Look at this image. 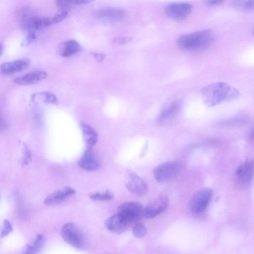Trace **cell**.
<instances>
[{
	"label": "cell",
	"instance_id": "1",
	"mask_svg": "<svg viewBox=\"0 0 254 254\" xmlns=\"http://www.w3.org/2000/svg\"><path fill=\"white\" fill-rule=\"evenodd\" d=\"M204 104L211 107L221 103L231 101L240 95L238 89L224 82H216L204 86L201 91Z\"/></svg>",
	"mask_w": 254,
	"mask_h": 254
},
{
	"label": "cell",
	"instance_id": "2",
	"mask_svg": "<svg viewBox=\"0 0 254 254\" xmlns=\"http://www.w3.org/2000/svg\"><path fill=\"white\" fill-rule=\"evenodd\" d=\"M213 39L212 31L206 29L182 35L178 39L177 43L182 50L195 52L207 48Z\"/></svg>",
	"mask_w": 254,
	"mask_h": 254
},
{
	"label": "cell",
	"instance_id": "3",
	"mask_svg": "<svg viewBox=\"0 0 254 254\" xmlns=\"http://www.w3.org/2000/svg\"><path fill=\"white\" fill-rule=\"evenodd\" d=\"M181 170L182 164L179 161H170L156 167L153 174L157 182L166 183L175 179L180 173Z\"/></svg>",
	"mask_w": 254,
	"mask_h": 254
},
{
	"label": "cell",
	"instance_id": "4",
	"mask_svg": "<svg viewBox=\"0 0 254 254\" xmlns=\"http://www.w3.org/2000/svg\"><path fill=\"white\" fill-rule=\"evenodd\" d=\"M63 239L68 244L77 249L85 246V238L80 228L75 224L68 222L64 224L61 230Z\"/></svg>",
	"mask_w": 254,
	"mask_h": 254
},
{
	"label": "cell",
	"instance_id": "5",
	"mask_svg": "<svg viewBox=\"0 0 254 254\" xmlns=\"http://www.w3.org/2000/svg\"><path fill=\"white\" fill-rule=\"evenodd\" d=\"M212 195V190L209 188L204 187L197 190L191 197L189 208L194 214L203 212L208 206Z\"/></svg>",
	"mask_w": 254,
	"mask_h": 254
},
{
	"label": "cell",
	"instance_id": "6",
	"mask_svg": "<svg viewBox=\"0 0 254 254\" xmlns=\"http://www.w3.org/2000/svg\"><path fill=\"white\" fill-rule=\"evenodd\" d=\"M20 22L23 28L29 32H34L52 24L51 18L36 16L29 13L22 15Z\"/></svg>",
	"mask_w": 254,
	"mask_h": 254
},
{
	"label": "cell",
	"instance_id": "7",
	"mask_svg": "<svg viewBox=\"0 0 254 254\" xmlns=\"http://www.w3.org/2000/svg\"><path fill=\"white\" fill-rule=\"evenodd\" d=\"M143 210L144 207L139 202L128 201L120 205L118 213L124 216L133 224L143 217Z\"/></svg>",
	"mask_w": 254,
	"mask_h": 254
},
{
	"label": "cell",
	"instance_id": "8",
	"mask_svg": "<svg viewBox=\"0 0 254 254\" xmlns=\"http://www.w3.org/2000/svg\"><path fill=\"white\" fill-rule=\"evenodd\" d=\"M126 187L128 191L136 196L144 195L147 192V186L144 180L135 173L129 171Z\"/></svg>",
	"mask_w": 254,
	"mask_h": 254
},
{
	"label": "cell",
	"instance_id": "9",
	"mask_svg": "<svg viewBox=\"0 0 254 254\" xmlns=\"http://www.w3.org/2000/svg\"><path fill=\"white\" fill-rule=\"evenodd\" d=\"M192 9V5L189 2H175L168 4L164 9L165 13L169 17L175 19L187 18Z\"/></svg>",
	"mask_w": 254,
	"mask_h": 254
},
{
	"label": "cell",
	"instance_id": "10",
	"mask_svg": "<svg viewBox=\"0 0 254 254\" xmlns=\"http://www.w3.org/2000/svg\"><path fill=\"white\" fill-rule=\"evenodd\" d=\"M182 103L179 100H175L164 107L160 112L156 120L159 126L170 124L177 116L181 111Z\"/></svg>",
	"mask_w": 254,
	"mask_h": 254
},
{
	"label": "cell",
	"instance_id": "11",
	"mask_svg": "<svg viewBox=\"0 0 254 254\" xmlns=\"http://www.w3.org/2000/svg\"><path fill=\"white\" fill-rule=\"evenodd\" d=\"M132 223L124 216L117 213L109 217L105 222V226L110 232L121 234L126 231Z\"/></svg>",
	"mask_w": 254,
	"mask_h": 254
},
{
	"label": "cell",
	"instance_id": "12",
	"mask_svg": "<svg viewBox=\"0 0 254 254\" xmlns=\"http://www.w3.org/2000/svg\"><path fill=\"white\" fill-rule=\"evenodd\" d=\"M168 205L169 199L167 196H159L144 208L143 216L146 218H153L165 210Z\"/></svg>",
	"mask_w": 254,
	"mask_h": 254
},
{
	"label": "cell",
	"instance_id": "13",
	"mask_svg": "<svg viewBox=\"0 0 254 254\" xmlns=\"http://www.w3.org/2000/svg\"><path fill=\"white\" fill-rule=\"evenodd\" d=\"M238 181L242 184L250 183L254 175V161L248 160L240 165L235 171Z\"/></svg>",
	"mask_w": 254,
	"mask_h": 254
},
{
	"label": "cell",
	"instance_id": "14",
	"mask_svg": "<svg viewBox=\"0 0 254 254\" xmlns=\"http://www.w3.org/2000/svg\"><path fill=\"white\" fill-rule=\"evenodd\" d=\"M28 59H21L2 63L0 71L4 75H10L25 69L30 64Z\"/></svg>",
	"mask_w": 254,
	"mask_h": 254
},
{
	"label": "cell",
	"instance_id": "15",
	"mask_svg": "<svg viewBox=\"0 0 254 254\" xmlns=\"http://www.w3.org/2000/svg\"><path fill=\"white\" fill-rule=\"evenodd\" d=\"M78 166L84 170L94 171L100 167V163L92 149H86L78 160Z\"/></svg>",
	"mask_w": 254,
	"mask_h": 254
},
{
	"label": "cell",
	"instance_id": "16",
	"mask_svg": "<svg viewBox=\"0 0 254 254\" xmlns=\"http://www.w3.org/2000/svg\"><path fill=\"white\" fill-rule=\"evenodd\" d=\"M47 76L48 74L46 71L36 70L15 77L14 79V82L19 85H29L44 79Z\"/></svg>",
	"mask_w": 254,
	"mask_h": 254
},
{
	"label": "cell",
	"instance_id": "17",
	"mask_svg": "<svg viewBox=\"0 0 254 254\" xmlns=\"http://www.w3.org/2000/svg\"><path fill=\"white\" fill-rule=\"evenodd\" d=\"M75 193V190L73 188L66 187L57 190L48 195L44 200V203L47 205H56L74 195Z\"/></svg>",
	"mask_w": 254,
	"mask_h": 254
},
{
	"label": "cell",
	"instance_id": "18",
	"mask_svg": "<svg viewBox=\"0 0 254 254\" xmlns=\"http://www.w3.org/2000/svg\"><path fill=\"white\" fill-rule=\"evenodd\" d=\"M125 15V11L116 7H108L98 10L96 16L99 19L109 21L116 22L121 20Z\"/></svg>",
	"mask_w": 254,
	"mask_h": 254
},
{
	"label": "cell",
	"instance_id": "19",
	"mask_svg": "<svg viewBox=\"0 0 254 254\" xmlns=\"http://www.w3.org/2000/svg\"><path fill=\"white\" fill-rule=\"evenodd\" d=\"M80 127L85 142L86 149H92L97 142V133L91 126L85 122H80Z\"/></svg>",
	"mask_w": 254,
	"mask_h": 254
},
{
	"label": "cell",
	"instance_id": "20",
	"mask_svg": "<svg viewBox=\"0 0 254 254\" xmlns=\"http://www.w3.org/2000/svg\"><path fill=\"white\" fill-rule=\"evenodd\" d=\"M81 49L80 44L75 40H70L60 45V55L63 57H68L78 53Z\"/></svg>",
	"mask_w": 254,
	"mask_h": 254
},
{
	"label": "cell",
	"instance_id": "21",
	"mask_svg": "<svg viewBox=\"0 0 254 254\" xmlns=\"http://www.w3.org/2000/svg\"><path fill=\"white\" fill-rule=\"evenodd\" d=\"M248 122V117L244 116H239L220 121L217 124V126L221 127L239 126L245 125Z\"/></svg>",
	"mask_w": 254,
	"mask_h": 254
},
{
	"label": "cell",
	"instance_id": "22",
	"mask_svg": "<svg viewBox=\"0 0 254 254\" xmlns=\"http://www.w3.org/2000/svg\"><path fill=\"white\" fill-rule=\"evenodd\" d=\"M89 197L93 200H110L114 198V194L109 190L103 192H95L90 194Z\"/></svg>",
	"mask_w": 254,
	"mask_h": 254
},
{
	"label": "cell",
	"instance_id": "23",
	"mask_svg": "<svg viewBox=\"0 0 254 254\" xmlns=\"http://www.w3.org/2000/svg\"><path fill=\"white\" fill-rule=\"evenodd\" d=\"M147 229L145 225L140 222H136L132 228L133 235L137 238H142L146 234Z\"/></svg>",
	"mask_w": 254,
	"mask_h": 254
},
{
	"label": "cell",
	"instance_id": "24",
	"mask_svg": "<svg viewBox=\"0 0 254 254\" xmlns=\"http://www.w3.org/2000/svg\"><path fill=\"white\" fill-rule=\"evenodd\" d=\"M37 97L41 98L45 102L56 104L58 103V99L56 96L53 93L49 92H42L35 94Z\"/></svg>",
	"mask_w": 254,
	"mask_h": 254
},
{
	"label": "cell",
	"instance_id": "25",
	"mask_svg": "<svg viewBox=\"0 0 254 254\" xmlns=\"http://www.w3.org/2000/svg\"><path fill=\"white\" fill-rule=\"evenodd\" d=\"M233 5L235 7L239 9L244 10H253L254 8V1H236L234 2Z\"/></svg>",
	"mask_w": 254,
	"mask_h": 254
},
{
	"label": "cell",
	"instance_id": "26",
	"mask_svg": "<svg viewBox=\"0 0 254 254\" xmlns=\"http://www.w3.org/2000/svg\"><path fill=\"white\" fill-rule=\"evenodd\" d=\"M44 243V236L42 234H39L36 237L32 246L37 253H38L43 247Z\"/></svg>",
	"mask_w": 254,
	"mask_h": 254
},
{
	"label": "cell",
	"instance_id": "27",
	"mask_svg": "<svg viewBox=\"0 0 254 254\" xmlns=\"http://www.w3.org/2000/svg\"><path fill=\"white\" fill-rule=\"evenodd\" d=\"M57 6L62 10H67V9L73 5L72 0H61L56 1Z\"/></svg>",
	"mask_w": 254,
	"mask_h": 254
},
{
	"label": "cell",
	"instance_id": "28",
	"mask_svg": "<svg viewBox=\"0 0 254 254\" xmlns=\"http://www.w3.org/2000/svg\"><path fill=\"white\" fill-rule=\"evenodd\" d=\"M67 10H62L60 13L51 18L52 24L61 22L67 16Z\"/></svg>",
	"mask_w": 254,
	"mask_h": 254
},
{
	"label": "cell",
	"instance_id": "29",
	"mask_svg": "<svg viewBox=\"0 0 254 254\" xmlns=\"http://www.w3.org/2000/svg\"><path fill=\"white\" fill-rule=\"evenodd\" d=\"M31 153L26 145H24L22 165H26L31 160Z\"/></svg>",
	"mask_w": 254,
	"mask_h": 254
},
{
	"label": "cell",
	"instance_id": "30",
	"mask_svg": "<svg viewBox=\"0 0 254 254\" xmlns=\"http://www.w3.org/2000/svg\"><path fill=\"white\" fill-rule=\"evenodd\" d=\"M12 230V227L11 224L7 220H4L3 221V227L1 233V237H4L8 235Z\"/></svg>",
	"mask_w": 254,
	"mask_h": 254
},
{
	"label": "cell",
	"instance_id": "31",
	"mask_svg": "<svg viewBox=\"0 0 254 254\" xmlns=\"http://www.w3.org/2000/svg\"><path fill=\"white\" fill-rule=\"evenodd\" d=\"M131 38L129 37H117L113 39L112 42L116 45H122L129 42Z\"/></svg>",
	"mask_w": 254,
	"mask_h": 254
},
{
	"label": "cell",
	"instance_id": "32",
	"mask_svg": "<svg viewBox=\"0 0 254 254\" xmlns=\"http://www.w3.org/2000/svg\"><path fill=\"white\" fill-rule=\"evenodd\" d=\"M7 127V123L5 121L0 108V132L3 131Z\"/></svg>",
	"mask_w": 254,
	"mask_h": 254
},
{
	"label": "cell",
	"instance_id": "33",
	"mask_svg": "<svg viewBox=\"0 0 254 254\" xmlns=\"http://www.w3.org/2000/svg\"><path fill=\"white\" fill-rule=\"evenodd\" d=\"M36 38V35L34 32H29L28 35L27 36L25 40V44L28 45L31 42L34 41Z\"/></svg>",
	"mask_w": 254,
	"mask_h": 254
},
{
	"label": "cell",
	"instance_id": "34",
	"mask_svg": "<svg viewBox=\"0 0 254 254\" xmlns=\"http://www.w3.org/2000/svg\"><path fill=\"white\" fill-rule=\"evenodd\" d=\"M92 55L97 62H102L105 57V54L102 53H92Z\"/></svg>",
	"mask_w": 254,
	"mask_h": 254
},
{
	"label": "cell",
	"instance_id": "35",
	"mask_svg": "<svg viewBox=\"0 0 254 254\" xmlns=\"http://www.w3.org/2000/svg\"><path fill=\"white\" fill-rule=\"evenodd\" d=\"M205 3L209 6H215L221 4L223 2V0H205Z\"/></svg>",
	"mask_w": 254,
	"mask_h": 254
},
{
	"label": "cell",
	"instance_id": "36",
	"mask_svg": "<svg viewBox=\"0 0 254 254\" xmlns=\"http://www.w3.org/2000/svg\"><path fill=\"white\" fill-rule=\"evenodd\" d=\"M37 253L32 245H28L25 248L23 254H36Z\"/></svg>",
	"mask_w": 254,
	"mask_h": 254
},
{
	"label": "cell",
	"instance_id": "37",
	"mask_svg": "<svg viewBox=\"0 0 254 254\" xmlns=\"http://www.w3.org/2000/svg\"><path fill=\"white\" fill-rule=\"evenodd\" d=\"M73 5H80L86 4L91 2V0H72Z\"/></svg>",
	"mask_w": 254,
	"mask_h": 254
},
{
	"label": "cell",
	"instance_id": "38",
	"mask_svg": "<svg viewBox=\"0 0 254 254\" xmlns=\"http://www.w3.org/2000/svg\"><path fill=\"white\" fill-rule=\"evenodd\" d=\"M3 52V47L1 43L0 42V56L1 55Z\"/></svg>",
	"mask_w": 254,
	"mask_h": 254
}]
</instances>
